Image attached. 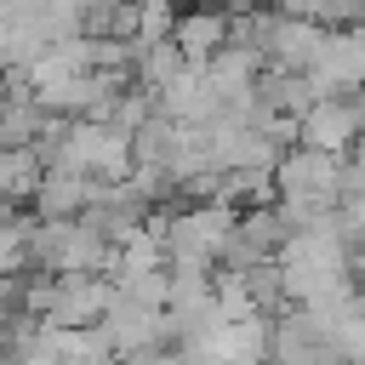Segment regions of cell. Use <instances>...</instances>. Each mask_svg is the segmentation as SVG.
<instances>
[{
    "label": "cell",
    "instance_id": "cell-1",
    "mask_svg": "<svg viewBox=\"0 0 365 365\" xmlns=\"http://www.w3.org/2000/svg\"><path fill=\"white\" fill-rule=\"evenodd\" d=\"M97 177H80V171H63V165H46V177H40V188H34V217L40 222H80L86 211H91V200H97Z\"/></svg>",
    "mask_w": 365,
    "mask_h": 365
},
{
    "label": "cell",
    "instance_id": "cell-2",
    "mask_svg": "<svg viewBox=\"0 0 365 365\" xmlns=\"http://www.w3.org/2000/svg\"><path fill=\"white\" fill-rule=\"evenodd\" d=\"M354 131H359V108H354V103L319 97V103L302 114V137H308V148H319V154L348 148V137H354Z\"/></svg>",
    "mask_w": 365,
    "mask_h": 365
},
{
    "label": "cell",
    "instance_id": "cell-3",
    "mask_svg": "<svg viewBox=\"0 0 365 365\" xmlns=\"http://www.w3.org/2000/svg\"><path fill=\"white\" fill-rule=\"evenodd\" d=\"M40 125H46V108L34 103V91L11 86L0 97V148H29L40 137Z\"/></svg>",
    "mask_w": 365,
    "mask_h": 365
},
{
    "label": "cell",
    "instance_id": "cell-4",
    "mask_svg": "<svg viewBox=\"0 0 365 365\" xmlns=\"http://www.w3.org/2000/svg\"><path fill=\"white\" fill-rule=\"evenodd\" d=\"M40 177H46V160H40L34 148H0V200H6V205L34 200Z\"/></svg>",
    "mask_w": 365,
    "mask_h": 365
},
{
    "label": "cell",
    "instance_id": "cell-5",
    "mask_svg": "<svg viewBox=\"0 0 365 365\" xmlns=\"http://www.w3.org/2000/svg\"><path fill=\"white\" fill-rule=\"evenodd\" d=\"M11 217H17V205H6V200H0V222H11Z\"/></svg>",
    "mask_w": 365,
    "mask_h": 365
}]
</instances>
